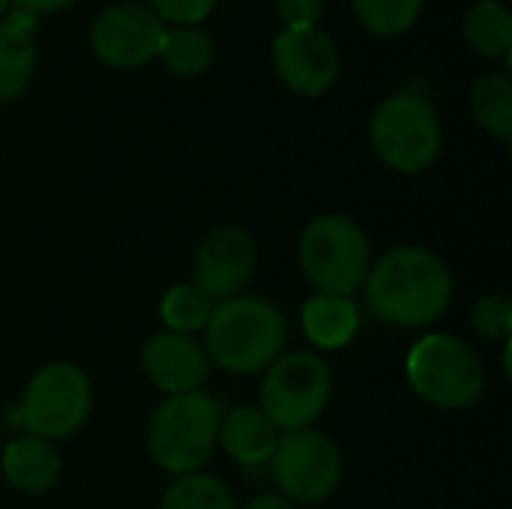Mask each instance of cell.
<instances>
[{"mask_svg":"<svg viewBox=\"0 0 512 509\" xmlns=\"http://www.w3.org/2000/svg\"><path fill=\"white\" fill-rule=\"evenodd\" d=\"M372 144L384 165L399 174L426 171L441 153V120L420 93L387 96L372 117Z\"/></svg>","mask_w":512,"mask_h":509,"instance_id":"obj_6","label":"cell"},{"mask_svg":"<svg viewBox=\"0 0 512 509\" xmlns=\"http://www.w3.org/2000/svg\"><path fill=\"white\" fill-rule=\"evenodd\" d=\"M246 509H294V504L282 495H258L246 504Z\"/></svg>","mask_w":512,"mask_h":509,"instance_id":"obj_28","label":"cell"},{"mask_svg":"<svg viewBox=\"0 0 512 509\" xmlns=\"http://www.w3.org/2000/svg\"><path fill=\"white\" fill-rule=\"evenodd\" d=\"M423 0H354L360 24L378 36L405 33L420 18Z\"/></svg>","mask_w":512,"mask_h":509,"instance_id":"obj_23","label":"cell"},{"mask_svg":"<svg viewBox=\"0 0 512 509\" xmlns=\"http://www.w3.org/2000/svg\"><path fill=\"white\" fill-rule=\"evenodd\" d=\"M153 12L180 27H195L198 21H204L210 15V9L216 6V0H150Z\"/></svg>","mask_w":512,"mask_h":509,"instance_id":"obj_25","label":"cell"},{"mask_svg":"<svg viewBox=\"0 0 512 509\" xmlns=\"http://www.w3.org/2000/svg\"><path fill=\"white\" fill-rule=\"evenodd\" d=\"M372 246L348 216H318L300 237V267L321 294L351 297L369 276Z\"/></svg>","mask_w":512,"mask_h":509,"instance_id":"obj_4","label":"cell"},{"mask_svg":"<svg viewBox=\"0 0 512 509\" xmlns=\"http://www.w3.org/2000/svg\"><path fill=\"white\" fill-rule=\"evenodd\" d=\"M90 408L93 390L87 375L72 363H51L30 378L12 423L36 438L57 441L69 438L87 420Z\"/></svg>","mask_w":512,"mask_h":509,"instance_id":"obj_7","label":"cell"},{"mask_svg":"<svg viewBox=\"0 0 512 509\" xmlns=\"http://www.w3.org/2000/svg\"><path fill=\"white\" fill-rule=\"evenodd\" d=\"M9 3H12V0H0V15H3V12L9 9Z\"/></svg>","mask_w":512,"mask_h":509,"instance_id":"obj_29","label":"cell"},{"mask_svg":"<svg viewBox=\"0 0 512 509\" xmlns=\"http://www.w3.org/2000/svg\"><path fill=\"white\" fill-rule=\"evenodd\" d=\"M408 381L429 405L459 411L471 408L483 396L486 369L471 345L456 336L435 333L411 348Z\"/></svg>","mask_w":512,"mask_h":509,"instance_id":"obj_5","label":"cell"},{"mask_svg":"<svg viewBox=\"0 0 512 509\" xmlns=\"http://www.w3.org/2000/svg\"><path fill=\"white\" fill-rule=\"evenodd\" d=\"M279 78L303 96H321L339 75V51L318 27H285L273 42Z\"/></svg>","mask_w":512,"mask_h":509,"instance_id":"obj_11","label":"cell"},{"mask_svg":"<svg viewBox=\"0 0 512 509\" xmlns=\"http://www.w3.org/2000/svg\"><path fill=\"white\" fill-rule=\"evenodd\" d=\"M159 509H237L225 483L210 474H186L162 495Z\"/></svg>","mask_w":512,"mask_h":509,"instance_id":"obj_21","label":"cell"},{"mask_svg":"<svg viewBox=\"0 0 512 509\" xmlns=\"http://www.w3.org/2000/svg\"><path fill=\"white\" fill-rule=\"evenodd\" d=\"M258 255L255 243L240 228L213 231L195 255V288L210 300H231L249 285Z\"/></svg>","mask_w":512,"mask_h":509,"instance_id":"obj_12","label":"cell"},{"mask_svg":"<svg viewBox=\"0 0 512 509\" xmlns=\"http://www.w3.org/2000/svg\"><path fill=\"white\" fill-rule=\"evenodd\" d=\"M270 471L282 489V498L297 504H321L342 480V453L327 435L300 429L279 438Z\"/></svg>","mask_w":512,"mask_h":509,"instance_id":"obj_9","label":"cell"},{"mask_svg":"<svg viewBox=\"0 0 512 509\" xmlns=\"http://www.w3.org/2000/svg\"><path fill=\"white\" fill-rule=\"evenodd\" d=\"M462 33L483 57H507L512 45L510 9L501 0H480L465 12Z\"/></svg>","mask_w":512,"mask_h":509,"instance_id":"obj_18","label":"cell"},{"mask_svg":"<svg viewBox=\"0 0 512 509\" xmlns=\"http://www.w3.org/2000/svg\"><path fill=\"white\" fill-rule=\"evenodd\" d=\"M471 111L477 117V123L501 138L510 141L512 138V81L501 72H489L483 75L474 90H471Z\"/></svg>","mask_w":512,"mask_h":509,"instance_id":"obj_19","label":"cell"},{"mask_svg":"<svg viewBox=\"0 0 512 509\" xmlns=\"http://www.w3.org/2000/svg\"><path fill=\"white\" fill-rule=\"evenodd\" d=\"M141 366L147 378L171 396L198 390L210 375L207 351L195 339L180 333L153 336L141 351Z\"/></svg>","mask_w":512,"mask_h":509,"instance_id":"obj_13","label":"cell"},{"mask_svg":"<svg viewBox=\"0 0 512 509\" xmlns=\"http://www.w3.org/2000/svg\"><path fill=\"white\" fill-rule=\"evenodd\" d=\"M36 15L15 9L0 18V102L15 99L33 78L36 48H33Z\"/></svg>","mask_w":512,"mask_h":509,"instance_id":"obj_14","label":"cell"},{"mask_svg":"<svg viewBox=\"0 0 512 509\" xmlns=\"http://www.w3.org/2000/svg\"><path fill=\"white\" fill-rule=\"evenodd\" d=\"M357 327H360V315H357V306L351 303V297L318 294V297L306 300V306H303V333L318 348L348 345L354 339Z\"/></svg>","mask_w":512,"mask_h":509,"instance_id":"obj_17","label":"cell"},{"mask_svg":"<svg viewBox=\"0 0 512 509\" xmlns=\"http://www.w3.org/2000/svg\"><path fill=\"white\" fill-rule=\"evenodd\" d=\"M330 369L321 357L297 351L267 366L261 384V414L285 432L309 429L330 402Z\"/></svg>","mask_w":512,"mask_h":509,"instance_id":"obj_8","label":"cell"},{"mask_svg":"<svg viewBox=\"0 0 512 509\" xmlns=\"http://www.w3.org/2000/svg\"><path fill=\"white\" fill-rule=\"evenodd\" d=\"M162 321L168 327V333H180L189 336L201 327H207L213 303L210 297H204L195 285H174L165 297H162Z\"/></svg>","mask_w":512,"mask_h":509,"instance_id":"obj_22","label":"cell"},{"mask_svg":"<svg viewBox=\"0 0 512 509\" xmlns=\"http://www.w3.org/2000/svg\"><path fill=\"white\" fill-rule=\"evenodd\" d=\"M12 3H15V9L36 15V12H54V9H66V6H69V3H75V0H12Z\"/></svg>","mask_w":512,"mask_h":509,"instance_id":"obj_27","label":"cell"},{"mask_svg":"<svg viewBox=\"0 0 512 509\" xmlns=\"http://www.w3.org/2000/svg\"><path fill=\"white\" fill-rule=\"evenodd\" d=\"M366 303L372 315L396 327H423L438 321L453 300L447 264L417 246L387 252L366 276Z\"/></svg>","mask_w":512,"mask_h":509,"instance_id":"obj_1","label":"cell"},{"mask_svg":"<svg viewBox=\"0 0 512 509\" xmlns=\"http://www.w3.org/2000/svg\"><path fill=\"white\" fill-rule=\"evenodd\" d=\"M285 318L261 297L222 300L207 321V360L234 375L273 366L285 348Z\"/></svg>","mask_w":512,"mask_h":509,"instance_id":"obj_2","label":"cell"},{"mask_svg":"<svg viewBox=\"0 0 512 509\" xmlns=\"http://www.w3.org/2000/svg\"><path fill=\"white\" fill-rule=\"evenodd\" d=\"M219 441L225 444L228 456L246 468H261L273 459L279 435L276 426L255 408L231 411L219 426Z\"/></svg>","mask_w":512,"mask_h":509,"instance_id":"obj_16","label":"cell"},{"mask_svg":"<svg viewBox=\"0 0 512 509\" xmlns=\"http://www.w3.org/2000/svg\"><path fill=\"white\" fill-rule=\"evenodd\" d=\"M219 426L222 408L213 396L201 390L171 396L159 405V411L150 420V456L162 471L174 477L198 474L201 465L213 456Z\"/></svg>","mask_w":512,"mask_h":509,"instance_id":"obj_3","label":"cell"},{"mask_svg":"<svg viewBox=\"0 0 512 509\" xmlns=\"http://www.w3.org/2000/svg\"><path fill=\"white\" fill-rule=\"evenodd\" d=\"M165 24L141 3H117L99 12L90 30V42L99 60L117 69L144 66L159 54Z\"/></svg>","mask_w":512,"mask_h":509,"instance_id":"obj_10","label":"cell"},{"mask_svg":"<svg viewBox=\"0 0 512 509\" xmlns=\"http://www.w3.org/2000/svg\"><path fill=\"white\" fill-rule=\"evenodd\" d=\"M327 0H276V12L288 27H315Z\"/></svg>","mask_w":512,"mask_h":509,"instance_id":"obj_26","label":"cell"},{"mask_svg":"<svg viewBox=\"0 0 512 509\" xmlns=\"http://www.w3.org/2000/svg\"><path fill=\"white\" fill-rule=\"evenodd\" d=\"M3 474L9 486L27 495L48 492L60 477V459L45 438L21 435L3 450Z\"/></svg>","mask_w":512,"mask_h":509,"instance_id":"obj_15","label":"cell"},{"mask_svg":"<svg viewBox=\"0 0 512 509\" xmlns=\"http://www.w3.org/2000/svg\"><path fill=\"white\" fill-rule=\"evenodd\" d=\"M471 324L474 330L495 342V339H510L512 333V303L504 294H489L480 297L471 309Z\"/></svg>","mask_w":512,"mask_h":509,"instance_id":"obj_24","label":"cell"},{"mask_svg":"<svg viewBox=\"0 0 512 509\" xmlns=\"http://www.w3.org/2000/svg\"><path fill=\"white\" fill-rule=\"evenodd\" d=\"M159 57L177 75H201L213 63V39L201 27H174L165 30Z\"/></svg>","mask_w":512,"mask_h":509,"instance_id":"obj_20","label":"cell"}]
</instances>
